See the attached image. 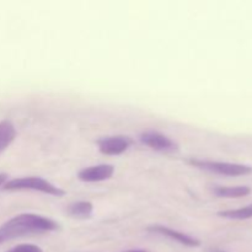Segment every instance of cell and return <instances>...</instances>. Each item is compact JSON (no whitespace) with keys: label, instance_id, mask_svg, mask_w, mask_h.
<instances>
[{"label":"cell","instance_id":"13","mask_svg":"<svg viewBox=\"0 0 252 252\" xmlns=\"http://www.w3.org/2000/svg\"><path fill=\"white\" fill-rule=\"evenodd\" d=\"M7 182V175L6 174H0V186H4Z\"/></svg>","mask_w":252,"mask_h":252},{"label":"cell","instance_id":"3","mask_svg":"<svg viewBox=\"0 0 252 252\" xmlns=\"http://www.w3.org/2000/svg\"><path fill=\"white\" fill-rule=\"evenodd\" d=\"M189 164L194 167H198L201 170L213 172V174L225 175V176H243L249 175L252 172V167L243 164H234V162H224V161H212V160H202V159H191Z\"/></svg>","mask_w":252,"mask_h":252},{"label":"cell","instance_id":"4","mask_svg":"<svg viewBox=\"0 0 252 252\" xmlns=\"http://www.w3.org/2000/svg\"><path fill=\"white\" fill-rule=\"evenodd\" d=\"M140 142L144 145L149 147L150 149L160 153H172L179 149V145L162 133L157 130H147L140 134Z\"/></svg>","mask_w":252,"mask_h":252},{"label":"cell","instance_id":"9","mask_svg":"<svg viewBox=\"0 0 252 252\" xmlns=\"http://www.w3.org/2000/svg\"><path fill=\"white\" fill-rule=\"evenodd\" d=\"M213 193L221 198H240L251 193V189L248 186H234L224 187L219 186L213 189Z\"/></svg>","mask_w":252,"mask_h":252},{"label":"cell","instance_id":"7","mask_svg":"<svg viewBox=\"0 0 252 252\" xmlns=\"http://www.w3.org/2000/svg\"><path fill=\"white\" fill-rule=\"evenodd\" d=\"M150 233H157L160 235H164L166 238L171 239V240L176 241V243L181 244V245L187 246V248H198L201 245V241L198 239L193 238V236H189L187 234L181 233V231L174 230V229L169 228V226L165 225H150L147 229Z\"/></svg>","mask_w":252,"mask_h":252},{"label":"cell","instance_id":"14","mask_svg":"<svg viewBox=\"0 0 252 252\" xmlns=\"http://www.w3.org/2000/svg\"><path fill=\"white\" fill-rule=\"evenodd\" d=\"M127 252H148L145 250H130V251H127Z\"/></svg>","mask_w":252,"mask_h":252},{"label":"cell","instance_id":"10","mask_svg":"<svg viewBox=\"0 0 252 252\" xmlns=\"http://www.w3.org/2000/svg\"><path fill=\"white\" fill-rule=\"evenodd\" d=\"M94 212V206L91 202L88 201H79L74 202V203L69 204L68 207V213L70 214L74 218H80V219H86L90 218L93 216Z\"/></svg>","mask_w":252,"mask_h":252},{"label":"cell","instance_id":"2","mask_svg":"<svg viewBox=\"0 0 252 252\" xmlns=\"http://www.w3.org/2000/svg\"><path fill=\"white\" fill-rule=\"evenodd\" d=\"M2 189L5 191H34L54 197H63L65 194L64 189H59L52 182L38 176H25L12 179L2 186Z\"/></svg>","mask_w":252,"mask_h":252},{"label":"cell","instance_id":"5","mask_svg":"<svg viewBox=\"0 0 252 252\" xmlns=\"http://www.w3.org/2000/svg\"><path fill=\"white\" fill-rule=\"evenodd\" d=\"M133 140L126 135H108L97 140V147L105 155H121L129 149Z\"/></svg>","mask_w":252,"mask_h":252},{"label":"cell","instance_id":"15","mask_svg":"<svg viewBox=\"0 0 252 252\" xmlns=\"http://www.w3.org/2000/svg\"><path fill=\"white\" fill-rule=\"evenodd\" d=\"M208 252H226V251H221V250H209Z\"/></svg>","mask_w":252,"mask_h":252},{"label":"cell","instance_id":"11","mask_svg":"<svg viewBox=\"0 0 252 252\" xmlns=\"http://www.w3.org/2000/svg\"><path fill=\"white\" fill-rule=\"evenodd\" d=\"M218 216L225 219H233V220H245V219H250L252 218V204L239 209L221 211L219 212Z\"/></svg>","mask_w":252,"mask_h":252},{"label":"cell","instance_id":"6","mask_svg":"<svg viewBox=\"0 0 252 252\" xmlns=\"http://www.w3.org/2000/svg\"><path fill=\"white\" fill-rule=\"evenodd\" d=\"M115 174V166L110 164L94 165L80 170L78 179L83 182H101L110 180Z\"/></svg>","mask_w":252,"mask_h":252},{"label":"cell","instance_id":"1","mask_svg":"<svg viewBox=\"0 0 252 252\" xmlns=\"http://www.w3.org/2000/svg\"><path fill=\"white\" fill-rule=\"evenodd\" d=\"M57 229H59V224L47 217L33 213L19 214L0 226V244L30 234L48 233Z\"/></svg>","mask_w":252,"mask_h":252},{"label":"cell","instance_id":"12","mask_svg":"<svg viewBox=\"0 0 252 252\" xmlns=\"http://www.w3.org/2000/svg\"><path fill=\"white\" fill-rule=\"evenodd\" d=\"M6 252H43L39 246L33 245V244H21V245H17L15 248L10 249Z\"/></svg>","mask_w":252,"mask_h":252},{"label":"cell","instance_id":"8","mask_svg":"<svg viewBox=\"0 0 252 252\" xmlns=\"http://www.w3.org/2000/svg\"><path fill=\"white\" fill-rule=\"evenodd\" d=\"M16 134V128L11 121L4 120L0 122V154L14 142Z\"/></svg>","mask_w":252,"mask_h":252}]
</instances>
